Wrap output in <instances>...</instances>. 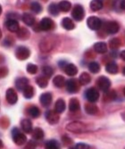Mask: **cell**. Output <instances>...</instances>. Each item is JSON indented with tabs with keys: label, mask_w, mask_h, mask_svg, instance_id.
<instances>
[{
	"label": "cell",
	"mask_w": 125,
	"mask_h": 149,
	"mask_svg": "<svg viewBox=\"0 0 125 149\" xmlns=\"http://www.w3.org/2000/svg\"><path fill=\"white\" fill-rule=\"evenodd\" d=\"M12 135H13V139L15 141V143L18 146H22L23 144H25L27 139H26V136L19 130V129L17 128H15L13 129V131H12Z\"/></svg>",
	"instance_id": "6da1fadb"
},
{
	"label": "cell",
	"mask_w": 125,
	"mask_h": 149,
	"mask_svg": "<svg viewBox=\"0 0 125 149\" xmlns=\"http://www.w3.org/2000/svg\"><path fill=\"white\" fill-rule=\"evenodd\" d=\"M66 129L74 133H81L86 131V126L82 123H79V121H74V123H69L66 126Z\"/></svg>",
	"instance_id": "7a4b0ae2"
},
{
	"label": "cell",
	"mask_w": 125,
	"mask_h": 149,
	"mask_svg": "<svg viewBox=\"0 0 125 149\" xmlns=\"http://www.w3.org/2000/svg\"><path fill=\"white\" fill-rule=\"evenodd\" d=\"M72 16L77 22H80V21L83 20V18H84V16H85V12H84V9H83V7L80 5L74 6L73 9L72 11Z\"/></svg>",
	"instance_id": "3957f363"
},
{
	"label": "cell",
	"mask_w": 125,
	"mask_h": 149,
	"mask_svg": "<svg viewBox=\"0 0 125 149\" xmlns=\"http://www.w3.org/2000/svg\"><path fill=\"white\" fill-rule=\"evenodd\" d=\"M85 97L89 103H95L99 98V93L95 88H90L86 90Z\"/></svg>",
	"instance_id": "277c9868"
},
{
	"label": "cell",
	"mask_w": 125,
	"mask_h": 149,
	"mask_svg": "<svg viewBox=\"0 0 125 149\" xmlns=\"http://www.w3.org/2000/svg\"><path fill=\"white\" fill-rule=\"evenodd\" d=\"M39 30L40 31H51L54 27V22L50 19V18H43L42 20L40 21L39 22Z\"/></svg>",
	"instance_id": "5b68a950"
},
{
	"label": "cell",
	"mask_w": 125,
	"mask_h": 149,
	"mask_svg": "<svg viewBox=\"0 0 125 149\" xmlns=\"http://www.w3.org/2000/svg\"><path fill=\"white\" fill-rule=\"evenodd\" d=\"M101 20L96 16H90L87 20V24L89 26V28L92 31H98L100 29L101 27Z\"/></svg>",
	"instance_id": "8992f818"
},
{
	"label": "cell",
	"mask_w": 125,
	"mask_h": 149,
	"mask_svg": "<svg viewBox=\"0 0 125 149\" xmlns=\"http://www.w3.org/2000/svg\"><path fill=\"white\" fill-rule=\"evenodd\" d=\"M98 87L104 92H107L111 87V81L108 78L105 76H101L98 79Z\"/></svg>",
	"instance_id": "52a82bcc"
},
{
	"label": "cell",
	"mask_w": 125,
	"mask_h": 149,
	"mask_svg": "<svg viewBox=\"0 0 125 149\" xmlns=\"http://www.w3.org/2000/svg\"><path fill=\"white\" fill-rule=\"evenodd\" d=\"M30 55H31L30 50L25 47H19L15 51V56L19 60H26L30 56Z\"/></svg>",
	"instance_id": "ba28073f"
},
{
	"label": "cell",
	"mask_w": 125,
	"mask_h": 149,
	"mask_svg": "<svg viewBox=\"0 0 125 149\" xmlns=\"http://www.w3.org/2000/svg\"><path fill=\"white\" fill-rule=\"evenodd\" d=\"M6 100L10 104H15L17 103L18 100V96H17V93L16 91L13 89V88H9L6 91Z\"/></svg>",
	"instance_id": "9c48e42d"
},
{
	"label": "cell",
	"mask_w": 125,
	"mask_h": 149,
	"mask_svg": "<svg viewBox=\"0 0 125 149\" xmlns=\"http://www.w3.org/2000/svg\"><path fill=\"white\" fill-rule=\"evenodd\" d=\"M46 119L50 124H57L59 121V115L55 111H47L46 113Z\"/></svg>",
	"instance_id": "30bf717a"
},
{
	"label": "cell",
	"mask_w": 125,
	"mask_h": 149,
	"mask_svg": "<svg viewBox=\"0 0 125 149\" xmlns=\"http://www.w3.org/2000/svg\"><path fill=\"white\" fill-rule=\"evenodd\" d=\"M65 85H66V88H67L68 92H70V93H76L80 89L78 81L76 79H69V80H67Z\"/></svg>",
	"instance_id": "8fae6325"
},
{
	"label": "cell",
	"mask_w": 125,
	"mask_h": 149,
	"mask_svg": "<svg viewBox=\"0 0 125 149\" xmlns=\"http://www.w3.org/2000/svg\"><path fill=\"white\" fill-rule=\"evenodd\" d=\"M6 28L11 32H18V31L20 30V26H19V23L16 20L9 19L6 22Z\"/></svg>",
	"instance_id": "7c38bea8"
},
{
	"label": "cell",
	"mask_w": 125,
	"mask_h": 149,
	"mask_svg": "<svg viewBox=\"0 0 125 149\" xmlns=\"http://www.w3.org/2000/svg\"><path fill=\"white\" fill-rule=\"evenodd\" d=\"M39 101L43 106L47 107L51 104L52 102V95L50 93H44L40 96Z\"/></svg>",
	"instance_id": "4fadbf2b"
},
{
	"label": "cell",
	"mask_w": 125,
	"mask_h": 149,
	"mask_svg": "<svg viewBox=\"0 0 125 149\" xmlns=\"http://www.w3.org/2000/svg\"><path fill=\"white\" fill-rule=\"evenodd\" d=\"M29 86V79L25 77H22V78H18L15 80V87L19 89V90H22L27 87Z\"/></svg>",
	"instance_id": "5bb4252c"
},
{
	"label": "cell",
	"mask_w": 125,
	"mask_h": 149,
	"mask_svg": "<svg viewBox=\"0 0 125 149\" xmlns=\"http://www.w3.org/2000/svg\"><path fill=\"white\" fill-rule=\"evenodd\" d=\"M120 26L116 22H109L106 24V31L109 34H115L119 31Z\"/></svg>",
	"instance_id": "9a60e30c"
},
{
	"label": "cell",
	"mask_w": 125,
	"mask_h": 149,
	"mask_svg": "<svg viewBox=\"0 0 125 149\" xmlns=\"http://www.w3.org/2000/svg\"><path fill=\"white\" fill-rule=\"evenodd\" d=\"M22 129L26 133H31L32 132V123L31 120L29 119H23L21 123Z\"/></svg>",
	"instance_id": "2e32d148"
},
{
	"label": "cell",
	"mask_w": 125,
	"mask_h": 149,
	"mask_svg": "<svg viewBox=\"0 0 125 149\" xmlns=\"http://www.w3.org/2000/svg\"><path fill=\"white\" fill-rule=\"evenodd\" d=\"M64 72L69 76H75L78 73V68L73 63H69L65 65L64 67Z\"/></svg>",
	"instance_id": "e0dca14e"
},
{
	"label": "cell",
	"mask_w": 125,
	"mask_h": 149,
	"mask_svg": "<svg viewBox=\"0 0 125 149\" xmlns=\"http://www.w3.org/2000/svg\"><path fill=\"white\" fill-rule=\"evenodd\" d=\"M62 26L64 27L65 30H67V31H72V30H73L75 28V25L73 23V20L70 19V18H67V17H65V18L63 19V21H62Z\"/></svg>",
	"instance_id": "ac0fdd59"
},
{
	"label": "cell",
	"mask_w": 125,
	"mask_h": 149,
	"mask_svg": "<svg viewBox=\"0 0 125 149\" xmlns=\"http://www.w3.org/2000/svg\"><path fill=\"white\" fill-rule=\"evenodd\" d=\"M105 70L107 72H109L111 74H116L118 72V65L115 62H110L106 64Z\"/></svg>",
	"instance_id": "d6986e66"
},
{
	"label": "cell",
	"mask_w": 125,
	"mask_h": 149,
	"mask_svg": "<svg viewBox=\"0 0 125 149\" xmlns=\"http://www.w3.org/2000/svg\"><path fill=\"white\" fill-rule=\"evenodd\" d=\"M22 21L28 26H32L35 23V18H34V16L31 15V13H23V15H22Z\"/></svg>",
	"instance_id": "ffe728a7"
},
{
	"label": "cell",
	"mask_w": 125,
	"mask_h": 149,
	"mask_svg": "<svg viewBox=\"0 0 125 149\" xmlns=\"http://www.w3.org/2000/svg\"><path fill=\"white\" fill-rule=\"evenodd\" d=\"M53 83L55 87H57V88H63L65 83H66V81H65V79L64 77L61 76V75H57V76H55L53 79Z\"/></svg>",
	"instance_id": "44dd1931"
},
{
	"label": "cell",
	"mask_w": 125,
	"mask_h": 149,
	"mask_svg": "<svg viewBox=\"0 0 125 149\" xmlns=\"http://www.w3.org/2000/svg\"><path fill=\"white\" fill-rule=\"evenodd\" d=\"M65 102L63 99H58L54 104V111L57 113H62L65 110Z\"/></svg>",
	"instance_id": "7402d4cb"
},
{
	"label": "cell",
	"mask_w": 125,
	"mask_h": 149,
	"mask_svg": "<svg viewBox=\"0 0 125 149\" xmlns=\"http://www.w3.org/2000/svg\"><path fill=\"white\" fill-rule=\"evenodd\" d=\"M80 102L77 98H72L69 103V110L71 112H77L80 110Z\"/></svg>",
	"instance_id": "603a6c76"
},
{
	"label": "cell",
	"mask_w": 125,
	"mask_h": 149,
	"mask_svg": "<svg viewBox=\"0 0 125 149\" xmlns=\"http://www.w3.org/2000/svg\"><path fill=\"white\" fill-rule=\"evenodd\" d=\"M94 49L98 54H105L107 51V46L104 42H98L94 45Z\"/></svg>",
	"instance_id": "cb8c5ba5"
},
{
	"label": "cell",
	"mask_w": 125,
	"mask_h": 149,
	"mask_svg": "<svg viewBox=\"0 0 125 149\" xmlns=\"http://www.w3.org/2000/svg\"><path fill=\"white\" fill-rule=\"evenodd\" d=\"M85 111L89 114H96L98 113V106L94 104V103H89L85 105Z\"/></svg>",
	"instance_id": "d4e9b609"
},
{
	"label": "cell",
	"mask_w": 125,
	"mask_h": 149,
	"mask_svg": "<svg viewBox=\"0 0 125 149\" xmlns=\"http://www.w3.org/2000/svg\"><path fill=\"white\" fill-rule=\"evenodd\" d=\"M91 80V78L89 76V73L87 72H82L79 78V82L81 84V85H87L90 82Z\"/></svg>",
	"instance_id": "484cf974"
},
{
	"label": "cell",
	"mask_w": 125,
	"mask_h": 149,
	"mask_svg": "<svg viewBox=\"0 0 125 149\" xmlns=\"http://www.w3.org/2000/svg\"><path fill=\"white\" fill-rule=\"evenodd\" d=\"M23 96L25 98L30 99L34 96V88L32 86H27L24 89H23Z\"/></svg>",
	"instance_id": "4316f807"
},
{
	"label": "cell",
	"mask_w": 125,
	"mask_h": 149,
	"mask_svg": "<svg viewBox=\"0 0 125 149\" xmlns=\"http://www.w3.org/2000/svg\"><path fill=\"white\" fill-rule=\"evenodd\" d=\"M45 147L46 149H60V145L57 140L51 139L46 142Z\"/></svg>",
	"instance_id": "83f0119b"
},
{
	"label": "cell",
	"mask_w": 125,
	"mask_h": 149,
	"mask_svg": "<svg viewBox=\"0 0 125 149\" xmlns=\"http://www.w3.org/2000/svg\"><path fill=\"white\" fill-rule=\"evenodd\" d=\"M32 137L37 139V140H40L44 138V131L42 130V129L40 128H36L34 129V130L32 131Z\"/></svg>",
	"instance_id": "f1b7e54d"
},
{
	"label": "cell",
	"mask_w": 125,
	"mask_h": 149,
	"mask_svg": "<svg viewBox=\"0 0 125 149\" xmlns=\"http://www.w3.org/2000/svg\"><path fill=\"white\" fill-rule=\"evenodd\" d=\"M58 7H59V10L62 11V12H64V13H67L70 11L71 7H72V5L69 1H61L58 5Z\"/></svg>",
	"instance_id": "f546056e"
},
{
	"label": "cell",
	"mask_w": 125,
	"mask_h": 149,
	"mask_svg": "<svg viewBox=\"0 0 125 149\" xmlns=\"http://www.w3.org/2000/svg\"><path fill=\"white\" fill-rule=\"evenodd\" d=\"M36 82H37V84H38L40 88H46V87L47 86V84H48V80H47V79L46 77H44V76H39V77L37 78Z\"/></svg>",
	"instance_id": "4dcf8cb0"
},
{
	"label": "cell",
	"mask_w": 125,
	"mask_h": 149,
	"mask_svg": "<svg viewBox=\"0 0 125 149\" xmlns=\"http://www.w3.org/2000/svg\"><path fill=\"white\" fill-rule=\"evenodd\" d=\"M103 7V2L100 0H94L90 3V8L92 11H98Z\"/></svg>",
	"instance_id": "1f68e13d"
},
{
	"label": "cell",
	"mask_w": 125,
	"mask_h": 149,
	"mask_svg": "<svg viewBox=\"0 0 125 149\" xmlns=\"http://www.w3.org/2000/svg\"><path fill=\"white\" fill-rule=\"evenodd\" d=\"M42 73H43V76H44V77H46L47 79H48V78H50V77L53 75L54 70L51 68L50 66L45 65V66L42 67Z\"/></svg>",
	"instance_id": "d6a6232c"
},
{
	"label": "cell",
	"mask_w": 125,
	"mask_h": 149,
	"mask_svg": "<svg viewBox=\"0 0 125 149\" xmlns=\"http://www.w3.org/2000/svg\"><path fill=\"white\" fill-rule=\"evenodd\" d=\"M59 7L57 4H51L49 6H48V12L50 15H54V16H57L58 15V13H59Z\"/></svg>",
	"instance_id": "836d02e7"
},
{
	"label": "cell",
	"mask_w": 125,
	"mask_h": 149,
	"mask_svg": "<svg viewBox=\"0 0 125 149\" xmlns=\"http://www.w3.org/2000/svg\"><path fill=\"white\" fill-rule=\"evenodd\" d=\"M89 70L92 73H98L100 71V66L96 62H91L89 64Z\"/></svg>",
	"instance_id": "e575fe53"
},
{
	"label": "cell",
	"mask_w": 125,
	"mask_h": 149,
	"mask_svg": "<svg viewBox=\"0 0 125 149\" xmlns=\"http://www.w3.org/2000/svg\"><path fill=\"white\" fill-rule=\"evenodd\" d=\"M29 114L32 117V118H38L40 115V111L37 106H31L29 108V111H28Z\"/></svg>",
	"instance_id": "d590c367"
},
{
	"label": "cell",
	"mask_w": 125,
	"mask_h": 149,
	"mask_svg": "<svg viewBox=\"0 0 125 149\" xmlns=\"http://www.w3.org/2000/svg\"><path fill=\"white\" fill-rule=\"evenodd\" d=\"M17 35H18V37L21 39H27L28 38L30 37V32H29V31L26 30L25 28H22V29H20L18 31Z\"/></svg>",
	"instance_id": "8d00e7d4"
},
{
	"label": "cell",
	"mask_w": 125,
	"mask_h": 149,
	"mask_svg": "<svg viewBox=\"0 0 125 149\" xmlns=\"http://www.w3.org/2000/svg\"><path fill=\"white\" fill-rule=\"evenodd\" d=\"M26 70H27L28 72L31 73V74H35L38 72V66L33 64V63H29V64L27 65Z\"/></svg>",
	"instance_id": "74e56055"
},
{
	"label": "cell",
	"mask_w": 125,
	"mask_h": 149,
	"mask_svg": "<svg viewBox=\"0 0 125 149\" xmlns=\"http://www.w3.org/2000/svg\"><path fill=\"white\" fill-rule=\"evenodd\" d=\"M31 8L36 13H39L41 11H42V6H41L40 4L38 3V2H33L31 4Z\"/></svg>",
	"instance_id": "f35d334b"
},
{
	"label": "cell",
	"mask_w": 125,
	"mask_h": 149,
	"mask_svg": "<svg viewBox=\"0 0 125 149\" xmlns=\"http://www.w3.org/2000/svg\"><path fill=\"white\" fill-rule=\"evenodd\" d=\"M121 45V41L118 38H113L110 41V47L112 49H117Z\"/></svg>",
	"instance_id": "ab89813d"
},
{
	"label": "cell",
	"mask_w": 125,
	"mask_h": 149,
	"mask_svg": "<svg viewBox=\"0 0 125 149\" xmlns=\"http://www.w3.org/2000/svg\"><path fill=\"white\" fill-rule=\"evenodd\" d=\"M75 149H89V146L85 143H78L75 146Z\"/></svg>",
	"instance_id": "60d3db41"
},
{
	"label": "cell",
	"mask_w": 125,
	"mask_h": 149,
	"mask_svg": "<svg viewBox=\"0 0 125 149\" xmlns=\"http://www.w3.org/2000/svg\"><path fill=\"white\" fill-rule=\"evenodd\" d=\"M63 142L66 145V146H68V145H70V144H72V139H70V138H69V137H67V136H64L63 137Z\"/></svg>",
	"instance_id": "b9f144b4"
},
{
	"label": "cell",
	"mask_w": 125,
	"mask_h": 149,
	"mask_svg": "<svg viewBox=\"0 0 125 149\" xmlns=\"http://www.w3.org/2000/svg\"><path fill=\"white\" fill-rule=\"evenodd\" d=\"M25 149H36V145L34 144L33 141H30L25 146Z\"/></svg>",
	"instance_id": "7bdbcfd3"
},
{
	"label": "cell",
	"mask_w": 125,
	"mask_h": 149,
	"mask_svg": "<svg viewBox=\"0 0 125 149\" xmlns=\"http://www.w3.org/2000/svg\"><path fill=\"white\" fill-rule=\"evenodd\" d=\"M7 72H8V71L6 68H0V78L5 77L7 74Z\"/></svg>",
	"instance_id": "ee69618b"
},
{
	"label": "cell",
	"mask_w": 125,
	"mask_h": 149,
	"mask_svg": "<svg viewBox=\"0 0 125 149\" xmlns=\"http://www.w3.org/2000/svg\"><path fill=\"white\" fill-rule=\"evenodd\" d=\"M120 56H121V58H122V60H124V61H125V50H123V51H122V52H121Z\"/></svg>",
	"instance_id": "f6af8a7d"
},
{
	"label": "cell",
	"mask_w": 125,
	"mask_h": 149,
	"mask_svg": "<svg viewBox=\"0 0 125 149\" xmlns=\"http://www.w3.org/2000/svg\"><path fill=\"white\" fill-rule=\"evenodd\" d=\"M121 8L125 12V1H122V3H121Z\"/></svg>",
	"instance_id": "bcb514c9"
},
{
	"label": "cell",
	"mask_w": 125,
	"mask_h": 149,
	"mask_svg": "<svg viewBox=\"0 0 125 149\" xmlns=\"http://www.w3.org/2000/svg\"><path fill=\"white\" fill-rule=\"evenodd\" d=\"M3 146H4V144H3L2 140H1V139H0V149H1V148L3 147Z\"/></svg>",
	"instance_id": "7dc6e473"
},
{
	"label": "cell",
	"mask_w": 125,
	"mask_h": 149,
	"mask_svg": "<svg viewBox=\"0 0 125 149\" xmlns=\"http://www.w3.org/2000/svg\"><path fill=\"white\" fill-rule=\"evenodd\" d=\"M1 13H2V6H0V15H1Z\"/></svg>",
	"instance_id": "c3c4849f"
},
{
	"label": "cell",
	"mask_w": 125,
	"mask_h": 149,
	"mask_svg": "<svg viewBox=\"0 0 125 149\" xmlns=\"http://www.w3.org/2000/svg\"><path fill=\"white\" fill-rule=\"evenodd\" d=\"M1 36H2V32H1V30H0V38H1Z\"/></svg>",
	"instance_id": "681fc988"
},
{
	"label": "cell",
	"mask_w": 125,
	"mask_h": 149,
	"mask_svg": "<svg viewBox=\"0 0 125 149\" xmlns=\"http://www.w3.org/2000/svg\"><path fill=\"white\" fill-rule=\"evenodd\" d=\"M123 95L125 96V88H124V89H123Z\"/></svg>",
	"instance_id": "f907efd6"
},
{
	"label": "cell",
	"mask_w": 125,
	"mask_h": 149,
	"mask_svg": "<svg viewBox=\"0 0 125 149\" xmlns=\"http://www.w3.org/2000/svg\"><path fill=\"white\" fill-rule=\"evenodd\" d=\"M123 74H124V75H125V68H124V69H123Z\"/></svg>",
	"instance_id": "816d5d0a"
},
{
	"label": "cell",
	"mask_w": 125,
	"mask_h": 149,
	"mask_svg": "<svg viewBox=\"0 0 125 149\" xmlns=\"http://www.w3.org/2000/svg\"><path fill=\"white\" fill-rule=\"evenodd\" d=\"M69 149H75V147H70Z\"/></svg>",
	"instance_id": "f5cc1de1"
}]
</instances>
